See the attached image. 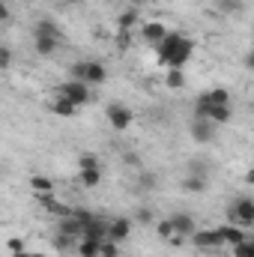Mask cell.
Returning <instances> with one entry per match:
<instances>
[{
    "label": "cell",
    "mask_w": 254,
    "mask_h": 257,
    "mask_svg": "<svg viewBox=\"0 0 254 257\" xmlns=\"http://www.w3.org/2000/svg\"><path fill=\"white\" fill-rule=\"evenodd\" d=\"M153 48H156V60L168 69H186V63L194 57V39L186 36L183 30H168L165 39Z\"/></svg>",
    "instance_id": "1"
},
{
    "label": "cell",
    "mask_w": 254,
    "mask_h": 257,
    "mask_svg": "<svg viewBox=\"0 0 254 257\" xmlns=\"http://www.w3.org/2000/svg\"><path fill=\"white\" fill-rule=\"evenodd\" d=\"M72 78L75 81H84L87 87H102L108 81V69L96 60H81V63L72 66Z\"/></svg>",
    "instance_id": "2"
},
{
    "label": "cell",
    "mask_w": 254,
    "mask_h": 257,
    "mask_svg": "<svg viewBox=\"0 0 254 257\" xmlns=\"http://www.w3.org/2000/svg\"><path fill=\"white\" fill-rule=\"evenodd\" d=\"M105 117H108V123L114 132H129V126L135 123V111L123 105V102H111L108 108H105Z\"/></svg>",
    "instance_id": "3"
},
{
    "label": "cell",
    "mask_w": 254,
    "mask_h": 257,
    "mask_svg": "<svg viewBox=\"0 0 254 257\" xmlns=\"http://www.w3.org/2000/svg\"><path fill=\"white\" fill-rule=\"evenodd\" d=\"M57 93L60 96H66L72 105H78V108H84V105H90V87L84 84V81H75V78H69V81H63L60 87H57Z\"/></svg>",
    "instance_id": "4"
},
{
    "label": "cell",
    "mask_w": 254,
    "mask_h": 257,
    "mask_svg": "<svg viewBox=\"0 0 254 257\" xmlns=\"http://www.w3.org/2000/svg\"><path fill=\"white\" fill-rule=\"evenodd\" d=\"M227 215H230L233 224H239L242 230H248V227L254 224V200L251 197H239V200L227 209Z\"/></svg>",
    "instance_id": "5"
},
{
    "label": "cell",
    "mask_w": 254,
    "mask_h": 257,
    "mask_svg": "<svg viewBox=\"0 0 254 257\" xmlns=\"http://www.w3.org/2000/svg\"><path fill=\"white\" fill-rule=\"evenodd\" d=\"M189 239H191V245H194L197 251H221V248H224V245H221V239H218V233H215V227H212V230L197 227Z\"/></svg>",
    "instance_id": "6"
},
{
    "label": "cell",
    "mask_w": 254,
    "mask_h": 257,
    "mask_svg": "<svg viewBox=\"0 0 254 257\" xmlns=\"http://www.w3.org/2000/svg\"><path fill=\"white\" fill-rule=\"evenodd\" d=\"M132 218H126V215H117V218H111L108 224H105V239H111V242H126L129 236H132Z\"/></svg>",
    "instance_id": "7"
},
{
    "label": "cell",
    "mask_w": 254,
    "mask_h": 257,
    "mask_svg": "<svg viewBox=\"0 0 254 257\" xmlns=\"http://www.w3.org/2000/svg\"><path fill=\"white\" fill-rule=\"evenodd\" d=\"M215 233H218V239H221V245H224V248H230V245H236V242H242V239H245V230H242L239 224H233V221L218 224V227H215Z\"/></svg>",
    "instance_id": "8"
},
{
    "label": "cell",
    "mask_w": 254,
    "mask_h": 257,
    "mask_svg": "<svg viewBox=\"0 0 254 257\" xmlns=\"http://www.w3.org/2000/svg\"><path fill=\"white\" fill-rule=\"evenodd\" d=\"M215 128L218 126H212L209 120H197V117H194V123H191V138H194L200 147H206V144L215 141Z\"/></svg>",
    "instance_id": "9"
},
{
    "label": "cell",
    "mask_w": 254,
    "mask_h": 257,
    "mask_svg": "<svg viewBox=\"0 0 254 257\" xmlns=\"http://www.w3.org/2000/svg\"><path fill=\"white\" fill-rule=\"evenodd\" d=\"M171 227H174V233H177V236L189 239L191 233L197 230V221L191 218L189 212H177V215H171Z\"/></svg>",
    "instance_id": "10"
},
{
    "label": "cell",
    "mask_w": 254,
    "mask_h": 257,
    "mask_svg": "<svg viewBox=\"0 0 254 257\" xmlns=\"http://www.w3.org/2000/svg\"><path fill=\"white\" fill-rule=\"evenodd\" d=\"M165 33H168V24H162V21H147V24L141 27V36H144L150 45H159V42L165 39Z\"/></svg>",
    "instance_id": "11"
},
{
    "label": "cell",
    "mask_w": 254,
    "mask_h": 257,
    "mask_svg": "<svg viewBox=\"0 0 254 257\" xmlns=\"http://www.w3.org/2000/svg\"><path fill=\"white\" fill-rule=\"evenodd\" d=\"M33 36H54V39L63 42V30H60V24L51 21V18H39L36 27H33Z\"/></svg>",
    "instance_id": "12"
},
{
    "label": "cell",
    "mask_w": 254,
    "mask_h": 257,
    "mask_svg": "<svg viewBox=\"0 0 254 257\" xmlns=\"http://www.w3.org/2000/svg\"><path fill=\"white\" fill-rule=\"evenodd\" d=\"M33 48H36L39 57H51V54H57L60 39H54V36H33Z\"/></svg>",
    "instance_id": "13"
},
{
    "label": "cell",
    "mask_w": 254,
    "mask_h": 257,
    "mask_svg": "<svg viewBox=\"0 0 254 257\" xmlns=\"http://www.w3.org/2000/svg\"><path fill=\"white\" fill-rule=\"evenodd\" d=\"M206 120H209L212 126H224V123H230V120H233V105H212L209 114H206Z\"/></svg>",
    "instance_id": "14"
},
{
    "label": "cell",
    "mask_w": 254,
    "mask_h": 257,
    "mask_svg": "<svg viewBox=\"0 0 254 257\" xmlns=\"http://www.w3.org/2000/svg\"><path fill=\"white\" fill-rule=\"evenodd\" d=\"M48 108H51V114H57V117H75V114L81 111L78 105H72V102H69L66 96H60V93H57V96L51 99V105H48Z\"/></svg>",
    "instance_id": "15"
},
{
    "label": "cell",
    "mask_w": 254,
    "mask_h": 257,
    "mask_svg": "<svg viewBox=\"0 0 254 257\" xmlns=\"http://www.w3.org/2000/svg\"><path fill=\"white\" fill-rule=\"evenodd\" d=\"M75 248H78V254H81V257H102V239H93V236H81Z\"/></svg>",
    "instance_id": "16"
},
{
    "label": "cell",
    "mask_w": 254,
    "mask_h": 257,
    "mask_svg": "<svg viewBox=\"0 0 254 257\" xmlns=\"http://www.w3.org/2000/svg\"><path fill=\"white\" fill-rule=\"evenodd\" d=\"M78 183L84 189H96L102 183V171L99 168H78Z\"/></svg>",
    "instance_id": "17"
},
{
    "label": "cell",
    "mask_w": 254,
    "mask_h": 257,
    "mask_svg": "<svg viewBox=\"0 0 254 257\" xmlns=\"http://www.w3.org/2000/svg\"><path fill=\"white\" fill-rule=\"evenodd\" d=\"M203 96H206L209 108H212V105H233V99H230V90H224V87H212V90H203Z\"/></svg>",
    "instance_id": "18"
},
{
    "label": "cell",
    "mask_w": 254,
    "mask_h": 257,
    "mask_svg": "<svg viewBox=\"0 0 254 257\" xmlns=\"http://www.w3.org/2000/svg\"><path fill=\"white\" fill-rule=\"evenodd\" d=\"M57 230L60 233H66V236H75V239H81V221L69 212V215H63L60 218V224H57Z\"/></svg>",
    "instance_id": "19"
},
{
    "label": "cell",
    "mask_w": 254,
    "mask_h": 257,
    "mask_svg": "<svg viewBox=\"0 0 254 257\" xmlns=\"http://www.w3.org/2000/svg\"><path fill=\"white\" fill-rule=\"evenodd\" d=\"M180 186H183V192H189V194H200V192H206L209 180H203V177H191V174H186Z\"/></svg>",
    "instance_id": "20"
},
{
    "label": "cell",
    "mask_w": 254,
    "mask_h": 257,
    "mask_svg": "<svg viewBox=\"0 0 254 257\" xmlns=\"http://www.w3.org/2000/svg\"><path fill=\"white\" fill-rule=\"evenodd\" d=\"M165 84H168L171 90H180V87L186 84V69H168V75H165Z\"/></svg>",
    "instance_id": "21"
},
{
    "label": "cell",
    "mask_w": 254,
    "mask_h": 257,
    "mask_svg": "<svg viewBox=\"0 0 254 257\" xmlns=\"http://www.w3.org/2000/svg\"><path fill=\"white\" fill-rule=\"evenodd\" d=\"M135 24H138V9H126L120 18H117V30H135Z\"/></svg>",
    "instance_id": "22"
},
{
    "label": "cell",
    "mask_w": 254,
    "mask_h": 257,
    "mask_svg": "<svg viewBox=\"0 0 254 257\" xmlns=\"http://www.w3.org/2000/svg\"><path fill=\"white\" fill-rule=\"evenodd\" d=\"M30 189H33L36 194H42V192H54V183H51L48 177H39V174H36V177H30Z\"/></svg>",
    "instance_id": "23"
},
{
    "label": "cell",
    "mask_w": 254,
    "mask_h": 257,
    "mask_svg": "<svg viewBox=\"0 0 254 257\" xmlns=\"http://www.w3.org/2000/svg\"><path fill=\"white\" fill-rule=\"evenodd\" d=\"M233 248V257H254V239H242V242H236V245H230Z\"/></svg>",
    "instance_id": "24"
},
{
    "label": "cell",
    "mask_w": 254,
    "mask_h": 257,
    "mask_svg": "<svg viewBox=\"0 0 254 257\" xmlns=\"http://www.w3.org/2000/svg\"><path fill=\"white\" fill-rule=\"evenodd\" d=\"M75 245H78V239H75V236H66V233H60V230H57V236H54V248L69 251V248H75Z\"/></svg>",
    "instance_id": "25"
},
{
    "label": "cell",
    "mask_w": 254,
    "mask_h": 257,
    "mask_svg": "<svg viewBox=\"0 0 254 257\" xmlns=\"http://www.w3.org/2000/svg\"><path fill=\"white\" fill-rule=\"evenodd\" d=\"M156 221V215H153V209H147V206H141L138 212H135V218H132V224H153Z\"/></svg>",
    "instance_id": "26"
},
{
    "label": "cell",
    "mask_w": 254,
    "mask_h": 257,
    "mask_svg": "<svg viewBox=\"0 0 254 257\" xmlns=\"http://www.w3.org/2000/svg\"><path fill=\"white\" fill-rule=\"evenodd\" d=\"M153 224H156V233H159V236H162L165 242H168V239L174 236V227H171V218H162V221H153Z\"/></svg>",
    "instance_id": "27"
},
{
    "label": "cell",
    "mask_w": 254,
    "mask_h": 257,
    "mask_svg": "<svg viewBox=\"0 0 254 257\" xmlns=\"http://www.w3.org/2000/svg\"><path fill=\"white\" fill-rule=\"evenodd\" d=\"M12 63H15V54H12V48L0 45V69H12Z\"/></svg>",
    "instance_id": "28"
},
{
    "label": "cell",
    "mask_w": 254,
    "mask_h": 257,
    "mask_svg": "<svg viewBox=\"0 0 254 257\" xmlns=\"http://www.w3.org/2000/svg\"><path fill=\"white\" fill-rule=\"evenodd\" d=\"M102 257H120V245L111 239H102Z\"/></svg>",
    "instance_id": "29"
},
{
    "label": "cell",
    "mask_w": 254,
    "mask_h": 257,
    "mask_svg": "<svg viewBox=\"0 0 254 257\" xmlns=\"http://www.w3.org/2000/svg\"><path fill=\"white\" fill-rule=\"evenodd\" d=\"M6 248H9V254H21V251H27V248H24V239H18V236H12V239L6 242Z\"/></svg>",
    "instance_id": "30"
},
{
    "label": "cell",
    "mask_w": 254,
    "mask_h": 257,
    "mask_svg": "<svg viewBox=\"0 0 254 257\" xmlns=\"http://www.w3.org/2000/svg\"><path fill=\"white\" fill-rule=\"evenodd\" d=\"M78 168H99V159L90 156V153H84V156L78 159Z\"/></svg>",
    "instance_id": "31"
},
{
    "label": "cell",
    "mask_w": 254,
    "mask_h": 257,
    "mask_svg": "<svg viewBox=\"0 0 254 257\" xmlns=\"http://www.w3.org/2000/svg\"><path fill=\"white\" fill-rule=\"evenodd\" d=\"M138 186H141V189H156V177H153V174H141V177H138Z\"/></svg>",
    "instance_id": "32"
},
{
    "label": "cell",
    "mask_w": 254,
    "mask_h": 257,
    "mask_svg": "<svg viewBox=\"0 0 254 257\" xmlns=\"http://www.w3.org/2000/svg\"><path fill=\"white\" fill-rule=\"evenodd\" d=\"M221 9L224 12H239L242 9V0H221Z\"/></svg>",
    "instance_id": "33"
},
{
    "label": "cell",
    "mask_w": 254,
    "mask_h": 257,
    "mask_svg": "<svg viewBox=\"0 0 254 257\" xmlns=\"http://www.w3.org/2000/svg\"><path fill=\"white\" fill-rule=\"evenodd\" d=\"M0 21H9V3L0 0Z\"/></svg>",
    "instance_id": "34"
},
{
    "label": "cell",
    "mask_w": 254,
    "mask_h": 257,
    "mask_svg": "<svg viewBox=\"0 0 254 257\" xmlns=\"http://www.w3.org/2000/svg\"><path fill=\"white\" fill-rule=\"evenodd\" d=\"M12 257H45V254H39V251H21V254H12Z\"/></svg>",
    "instance_id": "35"
},
{
    "label": "cell",
    "mask_w": 254,
    "mask_h": 257,
    "mask_svg": "<svg viewBox=\"0 0 254 257\" xmlns=\"http://www.w3.org/2000/svg\"><path fill=\"white\" fill-rule=\"evenodd\" d=\"M129 3H132V9H138V6H144L147 0H129Z\"/></svg>",
    "instance_id": "36"
},
{
    "label": "cell",
    "mask_w": 254,
    "mask_h": 257,
    "mask_svg": "<svg viewBox=\"0 0 254 257\" xmlns=\"http://www.w3.org/2000/svg\"><path fill=\"white\" fill-rule=\"evenodd\" d=\"M0 45H3V42H0Z\"/></svg>",
    "instance_id": "37"
}]
</instances>
